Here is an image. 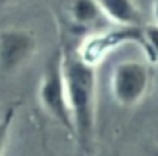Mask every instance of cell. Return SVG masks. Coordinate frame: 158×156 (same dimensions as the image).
Listing matches in <instances>:
<instances>
[{"instance_id": "obj_1", "label": "cell", "mask_w": 158, "mask_h": 156, "mask_svg": "<svg viewBox=\"0 0 158 156\" xmlns=\"http://www.w3.org/2000/svg\"><path fill=\"white\" fill-rule=\"evenodd\" d=\"M63 74L74 138L86 156H94L96 143V66L77 51H63Z\"/></svg>"}, {"instance_id": "obj_11", "label": "cell", "mask_w": 158, "mask_h": 156, "mask_svg": "<svg viewBox=\"0 0 158 156\" xmlns=\"http://www.w3.org/2000/svg\"><path fill=\"white\" fill-rule=\"evenodd\" d=\"M145 154H147V156H158V145H153V147H147Z\"/></svg>"}, {"instance_id": "obj_5", "label": "cell", "mask_w": 158, "mask_h": 156, "mask_svg": "<svg viewBox=\"0 0 158 156\" xmlns=\"http://www.w3.org/2000/svg\"><path fill=\"white\" fill-rule=\"evenodd\" d=\"M125 42H138V44L145 46V42H143V26L142 28H119L118 26V30L90 37L77 50V53L81 55V59H85L86 63L96 66L107 53H110L114 48H119Z\"/></svg>"}, {"instance_id": "obj_4", "label": "cell", "mask_w": 158, "mask_h": 156, "mask_svg": "<svg viewBox=\"0 0 158 156\" xmlns=\"http://www.w3.org/2000/svg\"><path fill=\"white\" fill-rule=\"evenodd\" d=\"M37 51V37L26 28H4L0 31V74L15 76L30 64Z\"/></svg>"}, {"instance_id": "obj_9", "label": "cell", "mask_w": 158, "mask_h": 156, "mask_svg": "<svg viewBox=\"0 0 158 156\" xmlns=\"http://www.w3.org/2000/svg\"><path fill=\"white\" fill-rule=\"evenodd\" d=\"M143 42H145V50L149 51L151 59L158 61V26L156 24H145L143 26Z\"/></svg>"}, {"instance_id": "obj_12", "label": "cell", "mask_w": 158, "mask_h": 156, "mask_svg": "<svg viewBox=\"0 0 158 156\" xmlns=\"http://www.w3.org/2000/svg\"><path fill=\"white\" fill-rule=\"evenodd\" d=\"M6 2H9V0H0V4H6Z\"/></svg>"}, {"instance_id": "obj_8", "label": "cell", "mask_w": 158, "mask_h": 156, "mask_svg": "<svg viewBox=\"0 0 158 156\" xmlns=\"http://www.w3.org/2000/svg\"><path fill=\"white\" fill-rule=\"evenodd\" d=\"M17 110H19V105L15 103L0 114V156L6 154V151L9 147L11 134H13V125H15V119H17Z\"/></svg>"}, {"instance_id": "obj_2", "label": "cell", "mask_w": 158, "mask_h": 156, "mask_svg": "<svg viewBox=\"0 0 158 156\" xmlns=\"http://www.w3.org/2000/svg\"><path fill=\"white\" fill-rule=\"evenodd\" d=\"M37 97H39L40 109L74 136L64 74H63V51L61 50H57L46 63V68L42 72V77L39 83Z\"/></svg>"}, {"instance_id": "obj_3", "label": "cell", "mask_w": 158, "mask_h": 156, "mask_svg": "<svg viewBox=\"0 0 158 156\" xmlns=\"http://www.w3.org/2000/svg\"><path fill=\"white\" fill-rule=\"evenodd\" d=\"M153 83L151 66L143 61L127 59L114 64L110 72V92L114 101L123 109L140 105Z\"/></svg>"}, {"instance_id": "obj_10", "label": "cell", "mask_w": 158, "mask_h": 156, "mask_svg": "<svg viewBox=\"0 0 158 156\" xmlns=\"http://www.w3.org/2000/svg\"><path fill=\"white\" fill-rule=\"evenodd\" d=\"M153 18H155V24L158 26V0L153 2Z\"/></svg>"}, {"instance_id": "obj_6", "label": "cell", "mask_w": 158, "mask_h": 156, "mask_svg": "<svg viewBox=\"0 0 158 156\" xmlns=\"http://www.w3.org/2000/svg\"><path fill=\"white\" fill-rule=\"evenodd\" d=\"M107 20L119 28H142V13L134 0H98Z\"/></svg>"}, {"instance_id": "obj_7", "label": "cell", "mask_w": 158, "mask_h": 156, "mask_svg": "<svg viewBox=\"0 0 158 156\" xmlns=\"http://www.w3.org/2000/svg\"><path fill=\"white\" fill-rule=\"evenodd\" d=\"M70 17L77 26H94L103 17L98 0H72L70 2Z\"/></svg>"}]
</instances>
